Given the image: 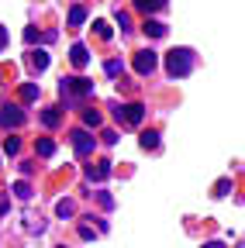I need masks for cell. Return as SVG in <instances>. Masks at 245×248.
I'll use <instances>...</instances> for the list:
<instances>
[{
  "label": "cell",
  "instance_id": "obj_4",
  "mask_svg": "<svg viewBox=\"0 0 245 248\" xmlns=\"http://www.w3.org/2000/svg\"><path fill=\"white\" fill-rule=\"evenodd\" d=\"M156 66H159V55L152 52V48L135 52V73H138V76H152V73H156Z\"/></svg>",
  "mask_w": 245,
  "mask_h": 248
},
{
  "label": "cell",
  "instance_id": "obj_15",
  "mask_svg": "<svg viewBox=\"0 0 245 248\" xmlns=\"http://www.w3.org/2000/svg\"><path fill=\"white\" fill-rule=\"evenodd\" d=\"M21 100H24V104L38 100V86H35V83H24V86H21Z\"/></svg>",
  "mask_w": 245,
  "mask_h": 248
},
{
  "label": "cell",
  "instance_id": "obj_23",
  "mask_svg": "<svg viewBox=\"0 0 245 248\" xmlns=\"http://www.w3.org/2000/svg\"><path fill=\"white\" fill-rule=\"evenodd\" d=\"M17 148H21L17 138H4V152H7V155H17Z\"/></svg>",
  "mask_w": 245,
  "mask_h": 248
},
{
  "label": "cell",
  "instance_id": "obj_6",
  "mask_svg": "<svg viewBox=\"0 0 245 248\" xmlns=\"http://www.w3.org/2000/svg\"><path fill=\"white\" fill-rule=\"evenodd\" d=\"M94 138H90V131H83V128H76L73 131V148H76V155H80V159H86V155L90 152H94Z\"/></svg>",
  "mask_w": 245,
  "mask_h": 248
},
{
  "label": "cell",
  "instance_id": "obj_18",
  "mask_svg": "<svg viewBox=\"0 0 245 248\" xmlns=\"http://www.w3.org/2000/svg\"><path fill=\"white\" fill-rule=\"evenodd\" d=\"M94 28H97V38H104V42H111V38H114V31H111V24H107V21H94Z\"/></svg>",
  "mask_w": 245,
  "mask_h": 248
},
{
  "label": "cell",
  "instance_id": "obj_16",
  "mask_svg": "<svg viewBox=\"0 0 245 248\" xmlns=\"http://www.w3.org/2000/svg\"><path fill=\"white\" fill-rule=\"evenodd\" d=\"M35 152L42 155V159H49V155L55 152V145H52V138H38V145H35Z\"/></svg>",
  "mask_w": 245,
  "mask_h": 248
},
{
  "label": "cell",
  "instance_id": "obj_20",
  "mask_svg": "<svg viewBox=\"0 0 245 248\" xmlns=\"http://www.w3.org/2000/svg\"><path fill=\"white\" fill-rule=\"evenodd\" d=\"M24 38H28V42H38V31H35V28H28V31H24ZM42 42H55V31L42 35Z\"/></svg>",
  "mask_w": 245,
  "mask_h": 248
},
{
  "label": "cell",
  "instance_id": "obj_13",
  "mask_svg": "<svg viewBox=\"0 0 245 248\" xmlns=\"http://www.w3.org/2000/svg\"><path fill=\"white\" fill-rule=\"evenodd\" d=\"M142 148H145V152H156V148H159V131H145V135H142Z\"/></svg>",
  "mask_w": 245,
  "mask_h": 248
},
{
  "label": "cell",
  "instance_id": "obj_10",
  "mask_svg": "<svg viewBox=\"0 0 245 248\" xmlns=\"http://www.w3.org/2000/svg\"><path fill=\"white\" fill-rule=\"evenodd\" d=\"M142 31H145L148 38H163V35H166V24H163V21H152V17H148V21L142 24Z\"/></svg>",
  "mask_w": 245,
  "mask_h": 248
},
{
  "label": "cell",
  "instance_id": "obj_26",
  "mask_svg": "<svg viewBox=\"0 0 245 248\" xmlns=\"http://www.w3.org/2000/svg\"><path fill=\"white\" fill-rule=\"evenodd\" d=\"M4 45H7V31H4V24H0V52H4Z\"/></svg>",
  "mask_w": 245,
  "mask_h": 248
},
{
  "label": "cell",
  "instance_id": "obj_17",
  "mask_svg": "<svg viewBox=\"0 0 245 248\" xmlns=\"http://www.w3.org/2000/svg\"><path fill=\"white\" fill-rule=\"evenodd\" d=\"M83 21H86V11H83V7H80V4H76V7H73V11H69V28H80V24H83Z\"/></svg>",
  "mask_w": 245,
  "mask_h": 248
},
{
  "label": "cell",
  "instance_id": "obj_19",
  "mask_svg": "<svg viewBox=\"0 0 245 248\" xmlns=\"http://www.w3.org/2000/svg\"><path fill=\"white\" fill-rule=\"evenodd\" d=\"M55 214H59V217H73V214H76L73 200H59V203H55Z\"/></svg>",
  "mask_w": 245,
  "mask_h": 248
},
{
  "label": "cell",
  "instance_id": "obj_7",
  "mask_svg": "<svg viewBox=\"0 0 245 248\" xmlns=\"http://www.w3.org/2000/svg\"><path fill=\"white\" fill-rule=\"evenodd\" d=\"M28 66H32L35 73H45L49 69V52L45 48H32L28 52Z\"/></svg>",
  "mask_w": 245,
  "mask_h": 248
},
{
  "label": "cell",
  "instance_id": "obj_1",
  "mask_svg": "<svg viewBox=\"0 0 245 248\" xmlns=\"http://www.w3.org/2000/svg\"><path fill=\"white\" fill-rule=\"evenodd\" d=\"M190 69H194V52H190V48H173V52L166 55V73H169L173 79L190 76Z\"/></svg>",
  "mask_w": 245,
  "mask_h": 248
},
{
  "label": "cell",
  "instance_id": "obj_2",
  "mask_svg": "<svg viewBox=\"0 0 245 248\" xmlns=\"http://www.w3.org/2000/svg\"><path fill=\"white\" fill-rule=\"evenodd\" d=\"M59 90H63L66 100H86L90 93H94V83L83 79V76H73V79H63V86H59Z\"/></svg>",
  "mask_w": 245,
  "mask_h": 248
},
{
  "label": "cell",
  "instance_id": "obj_22",
  "mask_svg": "<svg viewBox=\"0 0 245 248\" xmlns=\"http://www.w3.org/2000/svg\"><path fill=\"white\" fill-rule=\"evenodd\" d=\"M83 121H86V128H97V124H100V114H97V110H83Z\"/></svg>",
  "mask_w": 245,
  "mask_h": 248
},
{
  "label": "cell",
  "instance_id": "obj_27",
  "mask_svg": "<svg viewBox=\"0 0 245 248\" xmlns=\"http://www.w3.org/2000/svg\"><path fill=\"white\" fill-rule=\"evenodd\" d=\"M204 248H225V241H207Z\"/></svg>",
  "mask_w": 245,
  "mask_h": 248
},
{
  "label": "cell",
  "instance_id": "obj_21",
  "mask_svg": "<svg viewBox=\"0 0 245 248\" xmlns=\"http://www.w3.org/2000/svg\"><path fill=\"white\" fill-rule=\"evenodd\" d=\"M228 190H231L228 179H218V183H214V197H228Z\"/></svg>",
  "mask_w": 245,
  "mask_h": 248
},
{
  "label": "cell",
  "instance_id": "obj_3",
  "mask_svg": "<svg viewBox=\"0 0 245 248\" xmlns=\"http://www.w3.org/2000/svg\"><path fill=\"white\" fill-rule=\"evenodd\" d=\"M114 117L121 124H128V128H138V124L145 121V107L142 104H121V107H114Z\"/></svg>",
  "mask_w": 245,
  "mask_h": 248
},
{
  "label": "cell",
  "instance_id": "obj_14",
  "mask_svg": "<svg viewBox=\"0 0 245 248\" xmlns=\"http://www.w3.org/2000/svg\"><path fill=\"white\" fill-rule=\"evenodd\" d=\"M11 190H14V197H17V200H32V186H28L24 179H17Z\"/></svg>",
  "mask_w": 245,
  "mask_h": 248
},
{
  "label": "cell",
  "instance_id": "obj_24",
  "mask_svg": "<svg viewBox=\"0 0 245 248\" xmlns=\"http://www.w3.org/2000/svg\"><path fill=\"white\" fill-rule=\"evenodd\" d=\"M117 24H121V31H128V28H131V17H128V14H121V11H117Z\"/></svg>",
  "mask_w": 245,
  "mask_h": 248
},
{
  "label": "cell",
  "instance_id": "obj_11",
  "mask_svg": "<svg viewBox=\"0 0 245 248\" xmlns=\"http://www.w3.org/2000/svg\"><path fill=\"white\" fill-rule=\"evenodd\" d=\"M135 7H138L142 14H156V11L166 7V0H135Z\"/></svg>",
  "mask_w": 245,
  "mask_h": 248
},
{
  "label": "cell",
  "instance_id": "obj_8",
  "mask_svg": "<svg viewBox=\"0 0 245 248\" xmlns=\"http://www.w3.org/2000/svg\"><path fill=\"white\" fill-rule=\"evenodd\" d=\"M69 62H73L76 69H86V62H90V55H86V45H80V42H76V45L69 48Z\"/></svg>",
  "mask_w": 245,
  "mask_h": 248
},
{
  "label": "cell",
  "instance_id": "obj_25",
  "mask_svg": "<svg viewBox=\"0 0 245 248\" xmlns=\"http://www.w3.org/2000/svg\"><path fill=\"white\" fill-rule=\"evenodd\" d=\"M104 69H107V73L114 76V73H121V62H117V59H111V62H107V66H104Z\"/></svg>",
  "mask_w": 245,
  "mask_h": 248
},
{
  "label": "cell",
  "instance_id": "obj_5",
  "mask_svg": "<svg viewBox=\"0 0 245 248\" xmlns=\"http://www.w3.org/2000/svg\"><path fill=\"white\" fill-rule=\"evenodd\" d=\"M24 124V110L17 104H4L0 107V128H21Z\"/></svg>",
  "mask_w": 245,
  "mask_h": 248
},
{
  "label": "cell",
  "instance_id": "obj_9",
  "mask_svg": "<svg viewBox=\"0 0 245 248\" xmlns=\"http://www.w3.org/2000/svg\"><path fill=\"white\" fill-rule=\"evenodd\" d=\"M107 176H111V166H107V162H100V166H90V169H86V179H90V183H104Z\"/></svg>",
  "mask_w": 245,
  "mask_h": 248
},
{
  "label": "cell",
  "instance_id": "obj_12",
  "mask_svg": "<svg viewBox=\"0 0 245 248\" xmlns=\"http://www.w3.org/2000/svg\"><path fill=\"white\" fill-rule=\"evenodd\" d=\"M59 121H63V114H59V107H45V114H42V124H45V128H55Z\"/></svg>",
  "mask_w": 245,
  "mask_h": 248
}]
</instances>
